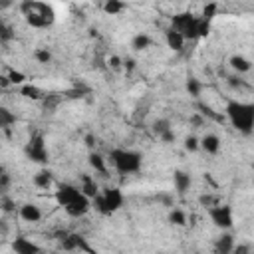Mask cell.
I'll list each match as a JSON object with an SVG mask.
<instances>
[{
  "mask_svg": "<svg viewBox=\"0 0 254 254\" xmlns=\"http://www.w3.org/2000/svg\"><path fill=\"white\" fill-rule=\"evenodd\" d=\"M183 147H185V151H189V153H196V151L200 149V139L194 137V135H187L185 141H183Z\"/></svg>",
  "mask_w": 254,
  "mask_h": 254,
  "instance_id": "cell-28",
  "label": "cell"
},
{
  "mask_svg": "<svg viewBox=\"0 0 254 254\" xmlns=\"http://www.w3.org/2000/svg\"><path fill=\"white\" fill-rule=\"evenodd\" d=\"M87 163H89V167H91L95 173H101V175H105V173H107V163H105V159H103V155H101V153L91 151V153L87 155Z\"/></svg>",
  "mask_w": 254,
  "mask_h": 254,
  "instance_id": "cell-20",
  "label": "cell"
},
{
  "mask_svg": "<svg viewBox=\"0 0 254 254\" xmlns=\"http://www.w3.org/2000/svg\"><path fill=\"white\" fill-rule=\"evenodd\" d=\"M123 10H125V4L119 2V0H107V2L103 4V12L109 14V16H117V14H121Z\"/></svg>",
  "mask_w": 254,
  "mask_h": 254,
  "instance_id": "cell-26",
  "label": "cell"
},
{
  "mask_svg": "<svg viewBox=\"0 0 254 254\" xmlns=\"http://www.w3.org/2000/svg\"><path fill=\"white\" fill-rule=\"evenodd\" d=\"M224 115L238 133H242V135L254 133V103L230 99V101H226Z\"/></svg>",
  "mask_w": 254,
  "mask_h": 254,
  "instance_id": "cell-1",
  "label": "cell"
},
{
  "mask_svg": "<svg viewBox=\"0 0 254 254\" xmlns=\"http://www.w3.org/2000/svg\"><path fill=\"white\" fill-rule=\"evenodd\" d=\"M32 183H34L38 189H50L52 183H54V175H52V171H48V169H40V171L34 175Z\"/></svg>",
  "mask_w": 254,
  "mask_h": 254,
  "instance_id": "cell-19",
  "label": "cell"
},
{
  "mask_svg": "<svg viewBox=\"0 0 254 254\" xmlns=\"http://www.w3.org/2000/svg\"><path fill=\"white\" fill-rule=\"evenodd\" d=\"M24 153L26 157L32 161V163H38V165H46L48 159H50V153H48V147H46V141H44V135L40 133H34L26 147H24Z\"/></svg>",
  "mask_w": 254,
  "mask_h": 254,
  "instance_id": "cell-6",
  "label": "cell"
},
{
  "mask_svg": "<svg viewBox=\"0 0 254 254\" xmlns=\"http://www.w3.org/2000/svg\"><path fill=\"white\" fill-rule=\"evenodd\" d=\"M210 34V22L198 18V38H206Z\"/></svg>",
  "mask_w": 254,
  "mask_h": 254,
  "instance_id": "cell-34",
  "label": "cell"
},
{
  "mask_svg": "<svg viewBox=\"0 0 254 254\" xmlns=\"http://www.w3.org/2000/svg\"><path fill=\"white\" fill-rule=\"evenodd\" d=\"M159 139H161V141H163V143H165V145H171V143H173V141H175V131H173V129H171V131H167V133H165V135H161V137H159Z\"/></svg>",
  "mask_w": 254,
  "mask_h": 254,
  "instance_id": "cell-39",
  "label": "cell"
},
{
  "mask_svg": "<svg viewBox=\"0 0 254 254\" xmlns=\"http://www.w3.org/2000/svg\"><path fill=\"white\" fill-rule=\"evenodd\" d=\"M8 79H10V83H14V85H24V81H26V73H22V71H18V69H10L8 73Z\"/></svg>",
  "mask_w": 254,
  "mask_h": 254,
  "instance_id": "cell-31",
  "label": "cell"
},
{
  "mask_svg": "<svg viewBox=\"0 0 254 254\" xmlns=\"http://www.w3.org/2000/svg\"><path fill=\"white\" fill-rule=\"evenodd\" d=\"M234 246H236L234 236L230 232H222L216 238V242H214V252L216 254H232L234 252Z\"/></svg>",
  "mask_w": 254,
  "mask_h": 254,
  "instance_id": "cell-13",
  "label": "cell"
},
{
  "mask_svg": "<svg viewBox=\"0 0 254 254\" xmlns=\"http://www.w3.org/2000/svg\"><path fill=\"white\" fill-rule=\"evenodd\" d=\"M8 185H10V175H8L6 171H2V175H0V190H2V192H6Z\"/></svg>",
  "mask_w": 254,
  "mask_h": 254,
  "instance_id": "cell-38",
  "label": "cell"
},
{
  "mask_svg": "<svg viewBox=\"0 0 254 254\" xmlns=\"http://www.w3.org/2000/svg\"><path fill=\"white\" fill-rule=\"evenodd\" d=\"M167 220H169V224H173V226H187V214H185V210H181V208H171Z\"/></svg>",
  "mask_w": 254,
  "mask_h": 254,
  "instance_id": "cell-23",
  "label": "cell"
},
{
  "mask_svg": "<svg viewBox=\"0 0 254 254\" xmlns=\"http://www.w3.org/2000/svg\"><path fill=\"white\" fill-rule=\"evenodd\" d=\"M18 214L24 222H40L42 220V208L34 202H24L20 208H18Z\"/></svg>",
  "mask_w": 254,
  "mask_h": 254,
  "instance_id": "cell-12",
  "label": "cell"
},
{
  "mask_svg": "<svg viewBox=\"0 0 254 254\" xmlns=\"http://www.w3.org/2000/svg\"><path fill=\"white\" fill-rule=\"evenodd\" d=\"M109 161L119 175H133L143 167V155L135 149H113L109 153Z\"/></svg>",
  "mask_w": 254,
  "mask_h": 254,
  "instance_id": "cell-2",
  "label": "cell"
},
{
  "mask_svg": "<svg viewBox=\"0 0 254 254\" xmlns=\"http://www.w3.org/2000/svg\"><path fill=\"white\" fill-rule=\"evenodd\" d=\"M81 194H83V192H81L79 187H75V185H71V183H62V185H58V189H56V192H54V198H56V202H58L62 208H65L67 204H71L73 200H77Z\"/></svg>",
  "mask_w": 254,
  "mask_h": 254,
  "instance_id": "cell-8",
  "label": "cell"
},
{
  "mask_svg": "<svg viewBox=\"0 0 254 254\" xmlns=\"http://www.w3.org/2000/svg\"><path fill=\"white\" fill-rule=\"evenodd\" d=\"M220 137L214 135V133H206L202 139H200V149L206 153V155H216L220 151Z\"/></svg>",
  "mask_w": 254,
  "mask_h": 254,
  "instance_id": "cell-16",
  "label": "cell"
},
{
  "mask_svg": "<svg viewBox=\"0 0 254 254\" xmlns=\"http://www.w3.org/2000/svg\"><path fill=\"white\" fill-rule=\"evenodd\" d=\"M79 189H81V192H83L87 198H91V200L101 192L99 185H97L95 179H91L89 175H81V185H79Z\"/></svg>",
  "mask_w": 254,
  "mask_h": 254,
  "instance_id": "cell-18",
  "label": "cell"
},
{
  "mask_svg": "<svg viewBox=\"0 0 254 254\" xmlns=\"http://www.w3.org/2000/svg\"><path fill=\"white\" fill-rule=\"evenodd\" d=\"M208 218L220 230H230L234 226V212L230 204H216L208 208Z\"/></svg>",
  "mask_w": 254,
  "mask_h": 254,
  "instance_id": "cell-7",
  "label": "cell"
},
{
  "mask_svg": "<svg viewBox=\"0 0 254 254\" xmlns=\"http://www.w3.org/2000/svg\"><path fill=\"white\" fill-rule=\"evenodd\" d=\"M185 89H187V93H189L190 97L198 99V97H200V91H202V83H200L196 77H189L187 83H185Z\"/></svg>",
  "mask_w": 254,
  "mask_h": 254,
  "instance_id": "cell-24",
  "label": "cell"
},
{
  "mask_svg": "<svg viewBox=\"0 0 254 254\" xmlns=\"http://www.w3.org/2000/svg\"><path fill=\"white\" fill-rule=\"evenodd\" d=\"M60 246L64 248V250H83V252H91V254H95L91 248H89V244H87V240L81 236V234H75V232H71V234H64L62 238H60Z\"/></svg>",
  "mask_w": 254,
  "mask_h": 254,
  "instance_id": "cell-9",
  "label": "cell"
},
{
  "mask_svg": "<svg viewBox=\"0 0 254 254\" xmlns=\"http://www.w3.org/2000/svg\"><path fill=\"white\" fill-rule=\"evenodd\" d=\"M151 129H153V133H155L157 137H161V135H165L167 131H171V121L165 119V117H159V119H155V121L151 123Z\"/></svg>",
  "mask_w": 254,
  "mask_h": 254,
  "instance_id": "cell-25",
  "label": "cell"
},
{
  "mask_svg": "<svg viewBox=\"0 0 254 254\" xmlns=\"http://www.w3.org/2000/svg\"><path fill=\"white\" fill-rule=\"evenodd\" d=\"M85 145L93 147V135H87V137H85Z\"/></svg>",
  "mask_w": 254,
  "mask_h": 254,
  "instance_id": "cell-43",
  "label": "cell"
},
{
  "mask_svg": "<svg viewBox=\"0 0 254 254\" xmlns=\"http://www.w3.org/2000/svg\"><path fill=\"white\" fill-rule=\"evenodd\" d=\"M165 42H167V46L173 50V52H181L183 48H185V38L177 32V30H173V28H167L165 30Z\"/></svg>",
  "mask_w": 254,
  "mask_h": 254,
  "instance_id": "cell-17",
  "label": "cell"
},
{
  "mask_svg": "<svg viewBox=\"0 0 254 254\" xmlns=\"http://www.w3.org/2000/svg\"><path fill=\"white\" fill-rule=\"evenodd\" d=\"M34 60L38 64H50L52 62V52L48 48H36L34 50Z\"/></svg>",
  "mask_w": 254,
  "mask_h": 254,
  "instance_id": "cell-29",
  "label": "cell"
},
{
  "mask_svg": "<svg viewBox=\"0 0 254 254\" xmlns=\"http://www.w3.org/2000/svg\"><path fill=\"white\" fill-rule=\"evenodd\" d=\"M173 185H175V190L179 194H185V192H189V189L192 185V179H190V175L187 171H179L177 169L173 173Z\"/></svg>",
  "mask_w": 254,
  "mask_h": 254,
  "instance_id": "cell-14",
  "label": "cell"
},
{
  "mask_svg": "<svg viewBox=\"0 0 254 254\" xmlns=\"http://www.w3.org/2000/svg\"><path fill=\"white\" fill-rule=\"evenodd\" d=\"M12 36H14V34H12V28L6 26V24H2V26H0V40L6 44L8 40H12Z\"/></svg>",
  "mask_w": 254,
  "mask_h": 254,
  "instance_id": "cell-35",
  "label": "cell"
},
{
  "mask_svg": "<svg viewBox=\"0 0 254 254\" xmlns=\"http://www.w3.org/2000/svg\"><path fill=\"white\" fill-rule=\"evenodd\" d=\"M252 183H254V171H252Z\"/></svg>",
  "mask_w": 254,
  "mask_h": 254,
  "instance_id": "cell-44",
  "label": "cell"
},
{
  "mask_svg": "<svg viewBox=\"0 0 254 254\" xmlns=\"http://www.w3.org/2000/svg\"><path fill=\"white\" fill-rule=\"evenodd\" d=\"M216 10H218V4H216V2H210V4H206V6L202 8V14H200V18H202V20H208V22H212V18L216 16Z\"/></svg>",
  "mask_w": 254,
  "mask_h": 254,
  "instance_id": "cell-30",
  "label": "cell"
},
{
  "mask_svg": "<svg viewBox=\"0 0 254 254\" xmlns=\"http://www.w3.org/2000/svg\"><path fill=\"white\" fill-rule=\"evenodd\" d=\"M228 65L240 75V73H248L250 69H252V62L248 60V58H244L242 54H232L230 58H228Z\"/></svg>",
  "mask_w": 254,
  "mask_h": 254,
  "instance_id": "cell-15",
  "label": "cell"
},
{
  "mask_svg": "<svg viewBox=\"0 0 254 254\" xmlns=\"http://www.w3.org/2000/svg\"><path fill=\"white\" fill-rule=\"evenodd\" d=\"M171 28L177 30L185 40H196L198 38V16L190 12H181L171 18Z\"/></svg>",
  "mask_w": 254,
  "mask_h": 254,
  "instance_id": "cell-5",
  "label": "cell"
},
{
  "mask_svg": "<svg viewBox=\"0 0 254 254\" xmlns=\"http://www.w3.org/2000/svg\"><path fill=\"white\" fill-rule=\"evenodd\" d=\"M20 95H24L26 99H42L44 95H42V89L38 87V85H34V83H24L22 87H20Z\"/></svg>",
  "mask_w": 254,
  "mask_h": 254,
  "instance_id": "cell-22",
  "label": "cell"
},
{
  "mask_svg": "<svg viewBox=\"0 0 254 254\" xmlns=\"http://www.w3.org/2000/svg\"><path fill=\"white\" fill-rule=\"evenodd\" d=\"M20 10L24 12V18L34 28H48L54 24V8L44 2H22Z\"/></svg>",
  "mask_w": 254,
  "mask_h": 254,
  "instance_id": "cell-3",
  "label": "cell"
},
{
  "mask_svg": "<svg viewBox=\"0 0 254 254\" xmlns=\"http://www.w3.org/2000/svg\"><path fill=\"white\" fill-rule=\"evenodd\" d=\"M149 46H151V36L145 34V32H139V34H135V36L131 38V48H133L135 52H143V50H147Z\"/></svg>",
  "mask_w": 254,
  "mask_h": 254,
  "instance_id": "cell-21",
  "label": "cell"
},
{
  "mask_svg": "<svg viewBox=\"0 0 254 254\" xmlns=\"http://www.w3.org/2000/svg\"><path fill=\"white\" fill-rule=\"evenodd\" d=\"M91 206H93V200L87 198L85 194H81L77 200H73L71 204H67L64 210H65L71 218H81V216H85V214L91 210Z\"/></svg>",
  "mask_w": 254,
  "mask_h": 254,
  "instance_id": "cell-10",
  "label": "cell"
},
{
  "mask_svg": "<svg viewBox=\"0 0 254 254\" xmlns=\"http://www.w3.org/2000/svg\"><path fill=\"white\" fill-rule=\"evenodd\" d=\"M107 65H109L111 69H121V65H123V60H121L119 56H111V58L107 60Z\"/></svg>",
  "mask_w": 254,
  "mask_h": 254,
  "instance_id": "cell-36",
  "label": "cell"
},
{
  "mask_svg": "<svg viewBox=\"0 0 254 254\" xmlns=\"http://www.w3.org/2000/svg\"><path fill=\"white\" fill-rule=\"evenodd\" d=\"M12 250L14 254H42V248L26 236H16L12 240Z\"/></svg>",
  "mask_w": 254,
  "mask_h": 254,
  "instance_id": "cell-11",
  "label": "cell"
},
{
  "mask_svg": "<svg viewBox=\"0 0 254 254\" xmlns=\"http://www.w3.org/2000/svg\"><path fill=\"white\" fill-rule=\"evenodd\" d=\"M123 202H125V196H123L121 189H117V187H105V189H101V192L93 198L95 210H97L99 214H103V216L115 214V212L123 206Z\"/></svg>",
  "mask_w": 254,
  "mask_h": 254,
  "instance_id": "cell-4",
  "label": "cell"
},
{
  "mask_svg": "<svg viewBox=\"0 0 254 254\" xmlns=\"http://www.w3.org/2000/svg\"><path fill=\"white\" fill-rule=\"evenodd\" d=\"M14 123H16V115H14L8 107H0V127L8 129V127L14 125Z\"/></svg>",
  "mask_w": 254,
  "mask_h": 254,
  "instance_id": "cell-27",
  "label": "cell"
},
{
  "mask_svg": "<svg viewBox=\"0 0 254 254\" xmlns=\"http://www.w3.org/2000/svg\"><path fill=\"white\" fill-rule=\"evenodd\" d=\"M232 254H250V246L248 244H236Z\"/></svg>",
  "mask_w": 254,
  "mask_h": 254,
  "instance_id": "cell-40",
  "label": "cell"
},
{
  "mask_svg": "<svg viewBox=\"0 0 254 254\" xmlns=\"http://www.w3.org/2000/svg\"><path fill=\"white\" fill-rule=\"evenodd\" d=\"M2 210H4V212H14V210H16L14 200H10L8 196H2Z\"/></svg>",
  "mask_w": 254,
  "mask_h": 254,
  "instance_id": "cell-37",
  "label": "cell"
},
{
  "mask_svg": "<svg viewBox=\"0 0 254 254\" xmlns=\"http://www.w3.org/2000/svg\"><path fill=\"white\" fill-rule=\"evenodd\" d=\"M198 202H200V204H202L206 210L218 204V202H216V196H210V194H200V196H198Z\"/></svg>",
  "mask_w": 254,
  "mask_h": 254,
  "instance_id": "cell-33",
  "label": "cell"
},
{
  "mask_svg": "<svg viewBox=\"0 0 254 254\" xmlns=\"http://www.w3.org/2000/svg\"><path fill=\"white\" fill-rule=\"evenodd\" d=\"M123 67H125L127 71L135 69V60H133V58H127V60H123Z\"/></svg>",
  "mask_w": 254,
  "mask_h": 254,
  "instance_id": "cell-41",
  "label": "cell"
},
{
  "mask_svg": "<svg viewBox=\"0 0 254 254\" xmlns=\"http://www.w3.org/2000/svg\"><path fill=\"white\" fill-rule=\"evenodd\" d=\"M228 83H230L232 87H242V85H244V81H242L240 77H228Z\"/></svg>",
  "mask_w": 254,
  "mask_h": 254,
  "instance_id": "cell-42",
  "label": "cell"
},
{
  "mask_svg": "<svg viewBox=\"0 0 254 254\" xmlns=\"http://www.w3.org/2000/svg\"><path fill=\"white\" fill-rule=\"evenodd\" d=\"M198 109H200V113H202L204 117H210V119H214V121H220V115H216V113L212 111L210 105H206V103H198Z\"/></svg>",
  "mask_w": 254,
  "mask_h": 254,
  "instance_id": "cell-32",
  "label": "cell"
}]
</instances>
